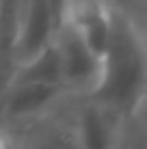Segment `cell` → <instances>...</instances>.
I'll list each match as a JSON object with an SVG mask.
<instances>
[{
    "mask_svg": "<svg viewBox=\"0 0 147 149\" xmlns=\"http://www.w3.org/2000/svg\"><path fill=\"white\" fill-rule=\"evenodd\" d=\"M145 2H147V0H113V9L130 15L132 11H136V9H139L141 4H145Z\"/></svg>",
    "mask_w": 147,
    "mask_h": 149,
    "instance_id": "cell-10",
    "label": "cell"
},
{
    "mask_svg": "<svg viewBox=\"0 0 147 149\" xmlns=\"http://www.w3.org/2000/svg\"><path fill=\"white\" fill-rule=\"evenodd\" d=\"M11 82H39V84H63L56 45L48 43L43 50L20 61Z\"/></svg>",
    "mask_w": 147,
    "mask_h": 149,
    "instance_id": "cell-7",
    "label": "cell"
},
{
    "mask_svg": "<svg viewBox=\"0 0 147 149\" xmlns=\"http://www.w3.org/2000/svg\"><path fill=\"white\" fill-rule=\"evenodd\" d=\"M113 15L115 9L110 4H100V2H69L67 13L63 19L76 28L87 45L102 58L110 41L113 33Z\"/></svg>",
    "mask_w": 147,
    "mask_h": 149,
    "instance_id": "cell-6",
    "label": "cell"
},
{
    "mask_svg": "<svg viewBox=\"0 0 147 149\" xmlns=\"http://www.w3.org/2000/svg\"><path fill=\"white\" fill-rule=\"evenodd\" d=\"M69 93L63 84H39V82H11L0 97V125L15 127L43 112L52 110Z\"/></svg>",
    "mask_w": 147,
    "mask_h": 149,
    "instance_id": "cell-4",
    "label": "cell"
},
{
    "mask_svg": "<svg viewBox=\"0 0 147 149\" xmlns=\"http://www.w3.org/2000/svg\"><path fill=\"white\" fill-rule=\"evenodd\" d=\"M117 149H147V125H143L139 119H130Z\"/></svg>",
    "mask_w": 147,
    "mask_h": 149,
    "instance_id": "cell-8",
    "label": "cell"
},
{
    "mask_svg": "<svg viewBox=\"0 0 147 149\" xmlns=\"http://www.w3.org/2000/svg\"><path fill=\"white\" fill-rule=\"evenodd\" d=\"M13 149H82L74 121V95L15 127H7Z\"/></svg>",
    "mask_w": 147,
    "mask_h": 149,
    "instance_id": "cell-2",
    "label": "cell"
},
{
    "mask_svg": "<svg viewBox=\"0 0 147 149\" xmlns=\"http://www.w3.org/2000/svg\"><path fill=\"white\" fill-rule=\"evenodd\" d=\"M74 121L82 149H117L130 119L93 97L74 95Z\"/></svg>",
    "mask_w": 147,
    "mask_h": 149,
    "instance_id": "cell-5",
    "label": "cell"
},
{
    "mask_svg": "<svg viewBox=\"0 0 147 149\" xmlns=\"http://www.w3.org/2000/svg\"><path fill=\"white\" fill-rule=\"evenodd\" d=\"M132 119H139L143 125H147V95L143 97V102H141V106H139V110H136V115L132 117Z\"/></svg>",
    "mask_w": 147,
    "mask_h": 149,
    "instance_id": "cell-11",
    "label": "cell"
},
{
    "mask_svg": "<svg viewBox=\"0 0 147 149\" xmlns=\"http://www.w3.org/2000/svg\"><path fill=\"white\" fill-rule=\"evenodd\" d=\"M128 17L132 19L136 33H139L141 41H143V48H145V52H147V2L141 4V7L136 9V11H132Z\"/></svg>",
    "mask_w": 147,
    "mask_h": 149,
    "instance_id": "cell-9",
    "label": "cell"
},
{
    "mask_svg": "<svg viewBox=\"0 0 147 149\" xmlns=\"http://www.w3.org/2000/svg\"><path fill=\"white\" fill-rule=\"evenodd\" d=\"M147 95V52L132 19L115 9L113 33L102 56V76L93 97L125 119H132Z\"/></svg>",
    "mask_w": 147,
    "mask_h": 149,
    "instance_id": "cell-1",
    "label": "cell"
},
{
    "mask_svg": "<svg viewBox=\"0 0 147 149\" xmlns=\"http://www.w3.org/2000/svg\"><path fill=\"white\" fill-rule=\"evenodd\" d=\"M54 45L59 52L63 86L69 95H91L102 76V58L87 45L67 19L54 30Z\"/></svg>",
    "mask_w": 147,
    "mask_h": 149,
    "instance_id": "cell-3",
    "label": "cell"
},
{
    "mask_svg": "<svg viewBox=\"0 0 147 149\" xmlns=\"http://www.w3.org/2000/svg\"><path fill=\"white\" fill-rule=\"evenodd\" d=\"M69 2H100V4H110V7H113V0H69Z\"/></svg>",
    "mask_w": 147,
    "mask_h": 149,
    "instance_id": "cell-12",
    "label": "cell"
}]
</instances>
